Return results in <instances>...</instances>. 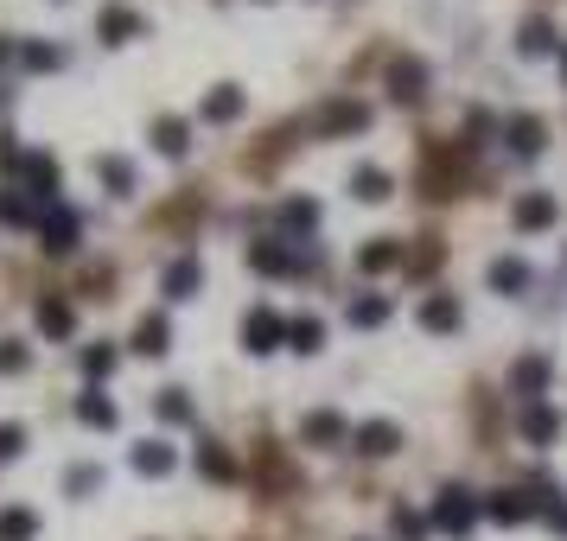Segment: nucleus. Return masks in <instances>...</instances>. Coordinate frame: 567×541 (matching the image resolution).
<instances>
[{
	"label": "nucleus",
	"instance_id": "obj_39",
	"mask_svg": "<svg viewBox=\"0 0 567 541\" xmlns=\"http://www.w3.org/2000/svg\"><path fill=\"white\" fill-rule=\"evenodd\" d=\"M64 491H71V497H90V491H102V465H71Z\"/></svg>",
	"mask_w": 567,
	"mask_h": 541
},
{
	"label": "nucleus",
	"instance_id": "obj_36",
	"mask_svg": "<svg viewBox=\"0 0 567 541\" xmlns=\"http://www.w3.org/2000/svg\"><path fill=\"white\" fill-rule=\"evenodd\" d=\"M281 223H287V230H313V223H319V204H313V198H287V204H281Z\"/></svg>",
	"mask_w": 567,
	"mask_h": 541
},
{
	"label": "nucleus",
	"instance_id": "obj_1",
	"mask_svg": "<svg viewBox=\"0 0 567 541\" xmlns=\"http://www.w3.org/2000/svg\"><path fill=\"white\" fill-rule=\"evenodd\" d=\"M427 522H434L440 535H472V522H478V497L466 491V484H446V491L434 497V510H427Z\"/></svg>",
	"mask_w": 567,
	"mask_h": 541
},
{
	"label": "nucleus",
	"instance_id": "obj_15",
	"mask_svg": "<svg viewBox=\"0 0 567 541\" xmlns=\"http://www.w3.org/2000/svg\"><path fill=\"white\" fill-rule=\"evenodd\" d=\"M351 433L357 427H345L338 414H306V421H300V440L306 446H351Z\"/></svg>",
	"mask_w": 567,
	"mask_h": 541
},
{
	"label": "nucleus",
	"instance_id": "obj_34",
	"mask_svg": "<svg viewBox=\"0 0 567 541\" xmlns=\"http://www.w3.org/2000/svg\"><path fill=\"white\" fill-rule=\"evenodd\" d=\"M153 408H160L166 427H185V421H192V401H185V389H160V401H153Z\"/></svg>",
	"mask_w": 567,
	"mask_h": 541
},
{
	"label": "nucleus",
	"instance_id": "obj_43",
	"mask_svg": "<svg viewBox=\"0 0 567 541\" xmlns=\"http://www.w3.org/2000/svg\"><path fill=\"white\" fill-rule=\"evenodd\" d=\"M0 223H39V217H32V204H20V198H0Z\"/></svg>",
	"mask_w": 567,
	"mask_h": 541
},
{
	"label": "nucleus",
	"instance_id": "obj_13",
	"mask_svg": "<svg viewBox=\"0 0 567 541\" xmlns=\"http://www.w3.org/2000/svg\"><path fill=\"white\" fill-rule=\"evenodd\" d=\"M96 39H109V45H128V39H147V20L134 7H109L96 20Z\"/></svg>",
	"mask_w": 567,
	"mask_h": 541
},
{
	"label": "nucleus",
	"instance_id": "obj_12",
	"mask_svg": "<svg viewBox=\"0 0 567 541\" xmlns=\"http://www.w3.org/2000/svg\"><path fill=\"white\" fill-rule=\"evenodd\" d=\"M555 217H561L555 191H529V198H517V211H510V223H517V230H548Z\"/></svg>",
	"mask_w": 567,
	"mask_h": 541
},
{
	"label": "nucleus",
	"instance_id": "obj_6",
	"mask_svg": "<svg viewBox=\"0 0 567 541\" xmlns=\"http://www.w3.org/2000/svg\"><path fill=\"white\" fill-rule=\"evenodd\" d=\"M20 185L39 204H58V160H51V153H26L20 160Z\"/></svg>",
	"mask_w": 567,
	"mask_h": 541
},
{
	"label": "nucleus",
	"instance_id": "obj_22",
	"mask_svg": "<svg viewBox=\"0 0 567 541\" xmlns=\"http://www.w3.org/2000/svg\"><path fill=\"white\" fill-rule=\"evenodd\" d=\"M555 433H561V408H548V401H536V408L523 414V440H529V446H548Z\"/></svg>",
	"mask_w": 567,
	"mask_h": 541
},
{
	"label": "nucleus",
	"instance_id": "obj_10",
	"mask_svg": "<svg viewBox=\"0 0 567 541\" xmlns=\"http://www.w3.org/2000/svg\"><path fill=\"white\" fill-rule=\"evenodd\" d=\"M389 96L395 102H421L427 96V64L421 58H395L389 64Z\"/></svg>",
	"mask_w": 567,
	"mask_h": 541
},
{
	"label": "nucleus",
	"instance_id": "obj_44",
	"mask_svg": "<svg viewBox=\"0 0 567 541\" xmlns=\"http://www.w3.org/2000/svg\"><path fill=\"white\" fill-rule=\"evenodd\" d=\"M7 58H13V45H7V39H0V64H7Z\"/></svg>",
	"mask_w": 567,
	"mask_h": 541
},
{
	"label": "nucleus",
	"instance_id": "obj_26",
	"mask_svg": "<svg viewBox=\"0 0 567 541\" xmlns=\"http://www.w3.org/2000/svg\"><path fill=\"white\" fill-rule=\"evenodd\" d=\"M198 115H204V121H236V115H243V90H236V83H217V90L204 96Z\"/></svg>",
	"mask_w": 567,
	"mask_h": 541
},
{
	"label": "nucleus",
	"instance_id": "obj_4",
	"mask_svg": "<svg viewBox=\"0 0 567 541\" xmlns=\"http://www.w3.org/2000/svg\"><path fill=\"white\" fill-rule=\"evenodd\" d=\"M459 160H466V153H459ZM459 160H453V147H427V166H421L427 198H453L459 191Z\"/></svg>",
	"mask_w": 567,
	"mask_h": 541
},
{
	"label": "nucleus",
	"instance_id": "obj_18",
	"mask_svg": "<svg viewBox=\"0 0 567 541\" xmlns=\"http://www.w3.org/2000/svg\"><path fill=\"white\" fill-rule=\"evenodd\" d=\"M134 351L141 357H166L173 351V325H166V312H147V319L134 325Z\"/></svg>",
	"mask_w": 567,
	"mask_h": 541
},
{
	"label": "nucleus",
	"instance_id": "obj_32",
	"mask_svg": "<svg viewBox=\"0 0 567 541\" xmlns=\"http://www.w3.org/2000/svg\"><path fill=\"white\" fill-rule=\"evenodd\" d=\"M96 172H102V185H109V191H134V166L122 160V153H102Z\"/></svg>",
	"mask_w": 567,
	"mask_h": 541
},
{
	"label": "nucleus",
	"instance_id": "obj_27",
	"mask_svg": "<svg viewBox=\"0 0 567 541\" xmlns=\"http://www.w3.org/2000/svg\"><path fill=\"white\" fill-rule=\"evenodd\" d=\"M351 191H357L364 204H383L389 191H395V179H389L383 166H357V172H351Z\"/></svg>",
	"mask_w": 567,
	"mask_h": 541
},
{
	"label": "nucleus",
	"instance_id": "obj_11",
	"mask_svg": "<svg viewBox=\"0 0 567 541\" xmlns=\"http://www.w3.org/2000/svg\"><path fill=\"white\" fill-rule=\"evenodd\" d=\"M351 446L364 452V459H389V452L402 446V427H395V421H364L351 433Z\"/></svg>",
	"mask_w": 567,
	"mask_h": 541
},
{
	"label": "nucleus",
	"instance_id": "obj_35",
	"mask_svg": "<svg viewBox=\"0 0 567 541\" xmlns=\"http://www.w3.org/2000/svg\"><path fill=\"white\" fill-rule=\"evenodd\" d=\"M389 529H395V541H427V529H434V522H427V516H415V510H402V503H395Z\"/></svg>",
	"mask_w": 567,
	"mask_h": 541
},
{
	"label": "nucleus",
	"instance_id": "obj_24",
	"mask_svg": "<svg viewBox=\"0 0 567 541\" xmlns=\"http://www.w3.org/2000/svg\"><path fill=\"white\" fill-rule=\"evenodd\" d=\"M325 344V325L313 319V312H300V319H287V351H300V357H313Z\"/></svg>",
	"mask_w": 567,
	"mask_h": 541
},
{
	"label": "nucleus",
	"instance_id": "obj_40",
	"mask_svg": "<svg viewBox=\"0 0 567 541\" xmlns=\"http://www.w3.org/2000/svg\"><path fill=\"white\" fill-rule=\"evenodd\" d=\"M20 446H26V427L20 421H0V465L20 459Z\"/></svg>",
	"mask_w": 567,
	"mask_h": 541
},
{
	"label": "nucleus",
	"instance_id": "obj_31",
	"mask_svg": "<svg viewBox=\"0 0 567 541\" xmlns=\"http://www.w3.org/2000/svg\"><path fill=\"white\" fill-rule=\"evenodd\" d=\"M77 421H83V427H115V401L102 395V389H90V395L77 401Z\"/></svg>",
	"mask_w": 567,
	"mask_h": 541
},
{
	"label": "nucleus",
	"instance_id": "obj_37",
	"mask_svg": "<svg viewBox=\"0 0 567 541\" xmlns=\"http://www.w3.org/2000/svg\"><path fill=\"white\" fill-rule=\"evenodd\" d=\"M536 510H542V522H548L555 535H567V497H561V491H536Z\"/></svg>",
	"mask_w": 567,
	"mask_h": 541
},
{
	"label": "nucleus",
	"instance_id": "obj_23",
	"mask_svg": "<svg viewBox=\"0 0 567 541\" xmlns=\"http://www.w3.org/2000/svg\"><path fill=\"white\" fill-rule=\"evenodd\" d=\"M198 471H204L211 484H236V459H230L217 440H198Z\"/></svg>",
	"mask_w": 567,
	"mask_h": 541
},
{
	"label": "nucleus",
	"instance_id": "obj_16",
	"mask_svg": "<svg viewBox=\"0 0 567 541\" xmlns=\"http://www.w3.org/2000/svg\"><path fill=\"white\" fill-rule=\"evenodd\" d=\"M357 268L364 274H389V268H408V249L395 236H376L370 249H357Z\"/></svg>",
	"mask_w": 567,
	"mask_h": 541
},
{
	"label": "nucleus",
	"instance_id": "obj_38",
	"mask_svg": "<svg viewBox=\"0 0 567 541\" xmlns=\"http://www.w3.org/2000/svg\"><path fill=\"white\" fill-rule=\"evenodd\" d=\"M20 64H26V71H58L64 51L58 45H20Z\"/></svg>",
	"mask_w": 567,
	"mask_h": 541
},
{
	"label": "nucleus",
	"instance_id": "obj_19",
	"mask_svg": "<svg viewBox=\"0 0 567 541\" xmlns=\"http://www.w3.org/2000/svg\"><path fill=\"white\" fill-rule=\"evenodd\" d=\"M198 287H204L198 255H179L173 268H166V300H198Z\"/></svg>",
	"mask_w": 567,
	"mask_h": 541
},
{
	"label": "nucleus",
	"instance_id": "obj_20",
	"mask_svg": "<svg viewBox=\"0 0 567 541\" xmlns=\"http://www.w3.org/2000/svg\"><path fill=\"white\" fill-rule=\"evenodd\" d=\"M39 331H45V338H71V331H77V312H71V300L45 293V300H39Z\"/></svg>",
	"mask_w": 567,
	"mask_h": 541
},
{
	"label": "nucleus",
	"instance_id": "obj_45",
	"mask_svg": "<svg viewBox=\"0 0 567 541\" xmlns=\"http://www.w3.org/2000/svg\"><path fill=\"white\" fill-rule=\"evenodd\" d=\"M561 77H567V45H561Z\"/></svg>",
	"mask_w": 567,
	"mask_h": 541
},
{
	"label": "nucleus",
	"instance_id": "obj_2",
	"mask_svg": "<svg viewBox=\"0 0 567 541\" xmlns=\"http://www.w3.org/2000/svg\"><path fill=\"white\" fill-rule=\"evenodd\" d=\"M32 230H39V249H45V255H71V249H77V217L64 211V204H45Z\"/></svg>",
	"mask_w": 567,
	"mask_h": 541
},
{
	"label": "nucleus",
	"instance_id": "obj_29",
	"mask_svg": "<svg viewBox=\"0 0 567 541\" xmlns=\"http://www.w3.org/2000/svg\"><path fill=\"white\" fill-rule=\"evenodd\" d=\"M548 376H555V370H548V357H523L517 370H510V389H517V395H542Z\"/></svg>",
	"mask_w": 567,
	"mask_h": 541
},
{
	"label": "nucleus",
	"instance_id": "obj_8",
	"mask_svg": "<svg viewBox=\"0 0 567 541\" xmlns=\"http://www.w3.org/2000/svg\"><path fill=\"white\" fill-rule=\"evenodd\" d=\"M249 268H255V274H268V281H274V274H300L306 261H300L294 249H287V242H249Z\"/></svg>",
	"mask_w": 567,
	"mask_h": 541
},
{
	"label": "nucleus",
	"instance_id": "obj_42",
	"mask_svg": "<svg viewBox=\"0 0 567 541\" xmlns=\"http://www.w3.org/2000/svg\"><path fill=\"white\" fill-rule=\"evenodd\" d=\"M83 370H90V376H109V370H115V351H109V344H90V351H83Z\"/></svg>",
	"mask_w": 567,
	"mask_h": 541
},
{
	"label": "nucleus",
	"instance_id": "obj_21",
	"mask_svg": "<svg viewBox=\"0 0 567 541\" xmlns=\"http://www.w3.org/2000/svg\"><path fill=\"white\" fill-rule=\"evenodd\" d=\"M128 459H134V471H141V478H166V471L179 465V459H173V446H166V440H141V446L128 452Z\"/></svg>",
	"mask_w": 567,
	"mask_h": 541
},
{
	"label": "nucleus",
	"instance_id": "obj_25",
	"mask_svg": "<svg viewBox=\"0 0 567 541\" xmlns=\"http://www.w3.org/2000/svg\"><path fill=\"white\" fill-rule=\"evenodd\" d=\"M485 281H491L497 293H523V287H529V261H517V255H497Z\"/></svg>",
	"mask_w": 567,
	"mask_h": 541
},
{
	"label": "nucleus",
	"instance_id": "obj_33",
	"mask_svg": "<svg viewBox=\"0 0 567 541\" xmlns=\"http://www.w3.org/2000/svg\"><path fill=\"white\" fill-rule=\"evenodd\" d=\"M32 535H39L32 510H0V541H32Z\"/></svg>",
	"mask_w": 567,
	"mask_h": 541
},
{
	"label": "nucleus",
	"instance_id": "obj_30",
	"mask_svg": "<svg viewBox=\"0 0 567 541\" xmlns=\"http://www.w3.org/2000/svg\"><path fill=\"white\" fill-rule=\"evenodd\" d=\"M517 45H523V58H548V51H561V39H555V26H548V20H529Z\"/></svg>",
	"mask_w": 567,
	"mask_h": 541
},
{
	"label": "nucleus",
	"instance_id": "obj_3",
	"mask_svg": "<svg viewBox=\"0 0 567 541\" xmlns=\"http://www.w3.org/2000/svg\"><path fill=\"white\" fill-rule=\"evenodd\" d=\"M281 344H287V319H274L268 306H255L243 319V351L249 357H268V351H281Z\"/></svg>",
	"mask_w": 567,
	"mask_h": 541
},
{
	"label": "nucleus",
	"instance_id": "obj_9",
	"mask_svg": "<svg viewBox=\"0 0 567 541\" xmlns=\"http://www.w3.org/2000/svg\"><path fill=\"white\" fill-rule=\"evenodd\" d=\"M504 141H510L517 160H536V153L548 147V128H542L536 115H510V121H504Z\"/></svg>",
	"mask_w": 567,
	"mask_h": 541
},
{
	"label": "nucleus",
	"instance_id": "obj_41",
	"mask_svg": "<svg viewBox=\"0 0 567 541\" xmlns=\"http://www.w3.org/2000/svg\"><path fill=\"white\" fill-rule=\"evenodd\" d=\"M20 370H26V344L0 338V376H20Z\"/></svg>",
	"mask_w": 567,
	"mask_h": 541
},
{
	"label": "nucleus",
	"instance_id": "obj_28",
	"mask_svg": "<svg viewBox=\"0 0 567 541\" xmlns=\"http://www.w3.org/2000/svg\"><path fill=\"white\" fill-rule=\"evenodd\" d=\"M345 319H351L357 331H376V325L389 319V300H383V293H357V300L345 306Z\"/></svg>",
	"mask_w": 567,
	"mask_h": 541
},
{
	"label": "nucleus",
	"instance_id": "obj_17",
	"mask_svg": "<svg viewBox=\"0 0 567 541\" xmlns=\"http://www.w3.org/2000/svg\"><path fill=\"white\" fill-rule=\"evenodd\" d=\"M421 325L427 331H459V325H466V306H459L453 293H427V300H421Z\"/></svg>",
	"mask_w": 567,
	"mask_h": 541
},
{
	"label": "nucleus",
	"instance_id": "obj_14",
	"mask_svg": "<svg viewBox=\"0 0 567 541\" xmlns=\"http://www.w3.org/2000/svg\"><path fill=\"white\" fill-rule=\"evenodd\" d=\"M153 147H160L166 160H185V153H192V121L185 115H160L153 121Z\"/></svg>",
	"mask_w": 567,
	"mask_h": 541
},
{
	"label": "nucleus",
	"instance_id": "obj_5",
	"mask_svg": "<svg viewBox=\"0 0 567 541\" xmlns=\"http://www.w3.org/2000/svg\"><path fill=\"white\" fill-rule=\"evenodd\" d=\"M364 128H370V109L357 96H338L319 109V134H364Z\"/></svg>",
	"mask_w": 567,
	"mask_h": 541
},
{
	"label": "nucleus",
	"instance_id": "obj_7",
	"mask_svg": "<svg viewBox=\"0 0 567 541\" xmlns=\"http://www.w3.org/2000/svg\"><path fill=\"white\" fill-rule=\"evenodd\" d=\"M485 516L497 522V529H517V522L542 516V510H536V497H529V491H497V497H485Z\"/></svg>",
	"mask_w": 567,
	"mask_h": 541
}]
</instances>
